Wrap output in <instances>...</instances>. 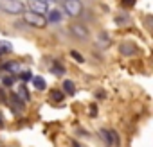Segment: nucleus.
<instances>
[{"mask_svg": "<svg viewBox=\"0 0 153 147\" xmlns=\"http://www.w3.org/2000/svg\"><path fill=\"white\" fill-rule=\"evenodd\" d=\"M0 9L9 15H20V13H24V2L22 0H2L0 2Z\"/></svg>", "mask_w": 153, "mask_h": 147, "instance_id": "obj_1", "label": "nucleus"}, {"mask_svg": "<svg viewBox=\"0 0 153 147\" xmlns=\"http://www.w3.org/2000/svg\"><path fill=\"white\" fill-rule=\"evenodd\" d=\"M24 20H25V24H29L33 27H40V29L47 25V20L43 18V15H36V13H31V11L24 13Z\"/></svg>", "mask_w": 153, "mask_h": 147, "instance_id": "obj_2", "label": "nucleus"}, {"mask_svg": "<svg viewBox=\"0 0 153 147\" xmlns=\"http://www.w3.org/2000/svg\"><path fill=\"white\" fill-rule=\"evenodd\" d=\"M65 11L67 15L70 16H79L81 11H83V4H81V0H65Z\"/></svg>", "mask_w": 153, "mask_h": 147, "instance_id": "obj_3", "label": "nucleus"}, {"mask_svg": "<svg viewBox=\"0 0 153 147\" xmlns=\"http://www.w3.org/2000/svg\"><path fill=\"white\" fill-rule=\"evenodd\" d=\"M99 136H101V140L108 147H119V138H117V135L114 131H110V129H99Z\"/></svg>", "mask_w": 153, "mask_h": 147, "instance_id": "obj_4", "label": "nucleus"}, {"mask_svg": "<svg viewBox=\"0 0 153 147\" xmlns=\"http://www.w3.org/2000/svg\"><path fill=\"white\" fill-rule=\"evenodd\" d=\"M29 11L31 13H36V15H43V13H47V2L45 0H29Z\"/></svg>", "mask_w": 153, "mask_h": 147, "instance_id": "obj_5", "label": "nucleus"}, {"mask_svg": "<svg viewBox=\"0 0 153 147\" xmlns=\"http://www.w3.org/2000/svg\"><path fill=\"white\" fill-rule=\"evenodd\" d=\"M70 32L76 36V38H79V40H87L88 38V29L81 24H74L70 25Z\"/></svg>", "mask_w": 153, "mask_h": 147, "instance_id": "obj_6", "label": "nucleus"}, {"mask_svg": "<svg viewBox=\"0 0 153 147\" xmlns=\"http://www.w3.org/2000/svg\"><path fill=\"white\" fill-rule=\"evenodd\" d=\"M121 52H123V54H126V56H133V54L137 52V45H135V43H128V41H126V43H123V45H121Z\"/></svg>", "mask_w": 153, "mask_h": 147, "instance_id": "obj_7", "label": "nucleus"}, {"mask_svg": "<svg viewBox=\"0 0 153 147\" xmlns=\"http://www.w3.org/2000/svg\"><path fill=\"white\" fill-rule=\"evenodd\" d=\"M47 22H52V24H58V22H61V13H59L58 9H52V11H49V18H47Z\"/></svg>", "mask_w": 153, "mask_h": 147, "instance_id": "obj_8", "label": "nucleus"}, {"mask_svg": "<svg viewBox=\"0 0 153 147\" xmlns=\"http://www.w3.org/2000/svg\"><path fill=\"white\" fill-rule=\"evenodd\" d=\"M2 68H4V70H7V72H11V74H15V72H18V70H20V63H16V61H11V63H6V65H2Z\"/></svg>", "mask_w": 153, "mask_h": 147, "instance_id": "obj_9", "label": "nucleus"}, {"mask_svg": "<svg viewBox=\"0 0 153 147\" xmlns=\"http://www.w3.org/2000/svg\"><path fill=\"white\" fill-rule=\"evenodd\" d=\"M63 90H65L68 95H74V93H76V86H74V83H72V81H68V79H65V81H63Z\"/></svg>", "mask_w": 153, "mask_h": 147, "instance_id": "obj_10", "label": "nucleus"}, {"mask_svg": "<svg viewBox=\"0 0 153 147\" xmlns=\"http://www.w3.org/2000/svg\"><path fill=\"white\" fill-rule=\"evenodd\" d=\"M33 83H34V86H36L38 90H45V88H47L45 79H43V77H40V76H38V77H34V79H33Z\"/></svg>", "mask_w": 153, "mask_h": 147, "instance_id": "obj_11", "label": "nucleus"}, {"mask_svg": "<svg viewBox=\"0 0 153 147\" xmlns=\"http://www.w3.org/2000/svg\"><path fill=\"white\" fill-rule=\"evenodd\" d=\"M13 50V45L9 41H0V54H7Z\"/></svg>", "mask_w": 153, "mask_h": 147, "instance_id": "obj_12", "label": "nucleus"}, {"mask_svg": "<svg viewBox=\"0 0 153 147\" xmlns=\"http://www.w3.org/2000/svg\"><path fill=\"white\" fill-rule=\"evenodd\" d=\"M63 97H65V93H63V92H59V90H52V93H51V99H52V101H56V102H61V101H63Z\"/></svg>", "mask_w": 153, "mask_h": 147, "instance_id": "obj_13", "label": "nucleus"}, {"mask_svg": "<svg viewBox=\"0 0 153 147\" xmlns=\"http://www.w3.org/2000/svg\"><path fill=\"white\" fill-rule=\"evenodd\" d=\"M11 101H13L16 110H24V99H20L18 95H11Z\"/></svg>", "mask_w": 153, "mask_h": 147, "instance_id": "obj_14", "label": "nucleus"}, {"mask_svg": "<svg viewBox=\"0 0 153 147\" xmlns=\"http://www.w3.org/2000/svg\"><path fill=\"white\" fill-rule=\"evenodd\" d=\"M51 70H52L54 74H58V76H61V74H63V66H61V63H58V61L51 66Z\"/></svg>", "mask_w": 153, "mask_h": 147, "instance_id": "obj_15", "label": "nucleus"}, {"mask_svg": "<svg viewBox=\"0 0 153 147\" xmlns=\"http://www.w3.org/2000/svg\"><path fill=\"white\" fill-rule=\"evenodd\" d=\"M70 56H72V57H74L76 61H78V63H83V56H81L79 52H76V50H72V52H70Z\"/></svg>", "mask_w": 153, "mask_h": 147, "instance_id": "obj_16", "label": "nucleus"}, {"mask_svg": "<svg viewBox=\"0 0 153 147\" xmlns=\"http://www.w3.org/2000/svg\"><path fill=\"white\" fill-rule=\"evenodd\" d=\"M31 77H33L31 72H22V74H20V79H22V81H29Z\"/></svg>", "mask_w": 153, "mask_h": 147, "instance_id": "obj_17", "label": "nucleus"}, {"mask_svg": "<svg viewBox=\"0 0 153 147\" xmlns=\"http://www.w3.org/2000/svg\"><path fill=\"white\" fill-rule=\"evenodd\" d=\"M13 83H15V77H13V76H7V77H4V85H6V86H11Z\"/></svg>", "mask_w": 153, "mask_h": 147, "instance_id": "obj_18", "label": "nucleus"}, {"mask_svg": "<svg viewBox=\"0 0 153 147\" xmlns=\"http://www.w3.org/2000/svg\"><path fill=\"white\" fill-rule=\"evenodd\" d=\"M123 4H124L126 7H131V6L135 4V0H123Z\"/></svg>", "mask_w": 153, "mask_h": 147, "instance_id": "obj_19", "label": "nucleus"}, {"mask_svg": "<svg viewBox=\"0 0 153 147\" xmlns=\"http://www.w3.org/2000/svg\"><path fill=\"white\" fill-rule=\"evenodd\" d=\"M0 127H4V117H2V113H0Z\"/></svg>", "mask_w": 153, "mask_h": 147, "instance_id": "obj_20", "label": "nucleus"}, {"mask_svg": "<svg viewBox=\"0 0 153 147\" xmlns=\"http://www.w3.org/2000/svg\"><path fill=\"white\" fill-rule=\"evenodd\" d=\"M72 145H74V147H81V145H79L78 142H72Z\"/></svg>", "mask_w": 153, "mask_h": 147, "instance_id": "obj_21", "label": "nucleus"}]
</instances>
